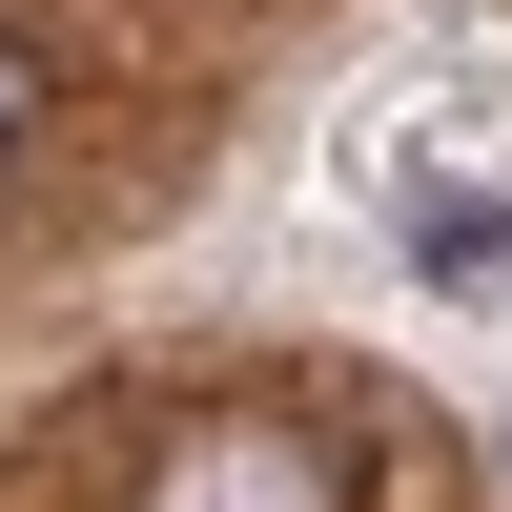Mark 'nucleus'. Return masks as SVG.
Here are the masks:
<instances>
[{"instance_id": "f257e3e1", "label": "nucleus", "mask_w": 512, "mask_h": 512, "mask_svg": "<svg viewBox=\"0 0 512 512\" xmlns=\"http://www.w3.org/2000/svg\"><path fill=\"white\" fill-rule=\"evenodd\" d=\"M144 512H349V472H328L287 410H185V431L144 451Z\"/></svg>"}, {"instance_id": "f03ea898", "label": "nucleus", "mask_w": 512, "mask_h": 512, "mask_svg": "<svg viewBox=\"0 0 512 512\" xmlns=\"http://www.w3.org/2000/svg\"><path fill=\"white\" fill-rule=\"evenodd\" d=\"M390 246H410V287H512V185L410 164V185H390Z\"/></svg>"}, {"instance_id": "7ed1b4c3", "label": "nucleus", "mask_w": 512, "mask_h": 512, "mask_svg": "<svg viewBox=\"0 0 512 512\" xmlns=\"http://www.w3.org/2000/svg\"><path fill=\"white\" fill-rule=\"evenodd\" d=\"M21 123H41V62H21V41H0V144H21Z\"/></svg>"}]
</instances>
